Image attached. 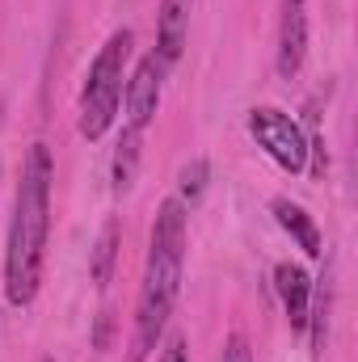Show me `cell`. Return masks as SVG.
<instances>
[{"label":"cell","instance_id":"3","mask_svg":"<svg viewBox=\"0 0 358 362\" xmlns=\"http://www.w3.org/2000/svg\"><path fill=\"white\" fill-rule=\"evenodd\" d=\"M131 30H114L101 51L93 55L89 76H85V89H81V135L85 139H101L114 118H118V105H122V89H127V59H131Z\"/></svg>","mask_w":358,"mask_h":362},{"label":"cell","instance_id":"12","mask_svg":"<svg viewBox=\"0 0 358 362\" xmlns=\"http://www.w3.org/2000/svg\"><path fill=\"white\" fill-rule=\"evenodd\" d=\"M114 257H118V223H105L101 236H97V249H93V282L97 286H110L114 278Z\"/></svg>","mask_w":358,"mask_h":362},{"label":"cell","instance_id":"15","mask_svg":"<svg viewBox=\"0 0 358 362\" xmlns=\"http://www.w3.org/2000/svg\"><path fill=\"white\" fill-rule=\"evenodd\" d=\"M161 362H185V337H169L161 350Z\"/></svg>","mask_w":358,"mask_h":362},{"label":"cell","instance_id":"2","mask_svg":"<svg viewBox=\"0 0 358 362\" xmlns=\"http://www.w3.org/2000/svg\"><path fill=\"white\" fill-rule=\"evenodd\" d=\"M181 266H185V206L178 198H165L152 219L148 236V262L135 295V337H131V362H148L161 346L165 325L181 295Z\"/></svg>","mask_w":358,"mask_h":362},{"label":"cell","instance_id":"1","mask_svg":"<svg viewBox=\"0 0 358 362\" xmlns=\"http://www.w3.org/2000/svg\"><path fill=\"white\" fill-rule=\"evenodd\" d=\"M51 181H55L51 148L30 144L25 160H21L8 245H4V299L13 308H30L42 286L47 236H51Z\"/></svg>","mask_w":358,"mask_h":362},{"label":"cell","instance_id":"11","mask_svg":"<svg viewBox=\"0 0 358 362\" xmlns=\"http://www.w3.org/2000/svg\"><path fill=\"white\" fill-rule=\"evenodd\" d=\"M139 144H144V131L135 127H122V139H118V152H114V189L127 194L135 185L139 173Z\"/></svg>","mask_w":358,"mask_h":362},{"label":"cell","instance_id":"9","mask_svg":"<svg viewBox=\"0 0 358 362\" xmlns=\"http://www.w3.org/2000/svg\"><path fill=\"white\" fill-rule=\"evenodd\" d=\"M270 211H274V219L282 223V232L308 253V257H321V249H325V240H321V228L312 223V215L299 206V202H291V198H274L270 202Z\"/></svg>","mask_w":358,"mask_h":362},{"label":"cell","instance_id":"10","mask_svg":"<svg viewBox=\"0 0 358 362\" xmlns=\"http://www.w3.org/2000/svg\"><path fill=\"white\" fill-rule=\"evenodd\" d=\"M329 312H333V286H329V274H321L312 282V308H308V333H312V358L325 354V341H329Z\"/></svg>","mask_w":358,"mask_h":362},{"label":"cell","instance_id":"5","mask_svg":"<svg viewBox=\"0 0 358 362\" xmlns=\"http://www.w3.org/2000/svg\"><path fill=\"white\" fill-rule=\"evenodd\" d=\"M161 81H165V68L156 64V55H144V59L135 64V72L127 76V89H122L127 127L148 131V122L156 118V105H161Z\"/></svg>","mask_w":358,"mask_h":362},{"label":"cell","instance_id":"17","mask_svg":"<svg viewBox=\"0 0 358 362\" xmlns=\"http://www.w3.org/2000/svg\"><path fill=\"white\" fill-rule=\"evenodd\" d=\"M0 169H4V165H0Z\"/></svg>","mask_w":358,"mask_h":362},{"label":"cell","instance_id":"7","mask_svg":"<svg viewBox=\"0 0 358 362\" xmlns=\"http://www.w3.org/2000/svg\"><path fill=\"white\" fill-rule=\"evenodd\" d=\"M274 291L282 299V312L291 329H308V308H312V278L299 262H278L274 266Z\"/></svg>","mask_w":358,"mask_h":362},{"label":"cell","instance_id":"16","mask_svg":"<svg viewBox=\"0 0 358 362\" xmlns=\"http://www.w3.org/2000/svg\"><path fill=\"white\" fill-rule=\"evenodd\" d=\"M105 341H110V316L97 320V350H105Z\"/></svg>","mask_w":358,"mask_h":362},{"label":"cell","instance_id":"8","mask_svg":"<svg viewBox=\"0 0 358 362\" xmlns=\"http://www.w3.org/2000/svg\"><path fill=\"white\" fill-rule=\"evenodd\" d=\"M190 4L194 0H161V21H156V64L169 72L181 59L185 34H190Z\"/></svg>","mask_w":358,"mask_h":362},{"label":"cell","instance_id":"13","mask_svg":"<svg viewBox=\"0 0 358 362\" xmlns=\"http://www.w3.org/2000/svg\"><path fill=\"white\" fill-rule=\"evenodd\" d=\"M207 177H211V165H207L202 156H194V160L181 169V181H178V185H181V198H178V202L185 206V211L202 202V194H207Z\"/></svg>","mask_w":358,"mask_h":362},{"label":"cell","instance_id":"6","mask_svg":"<svg viewBox=\"0 0 358 362\" xmlns=\"http://www.w3.org/2000/svg\"><path fill=\"white\" fill-rule=\"evenodd\" d=\"M308 59V0H282L278 17V76L295 81Z\"/></svg>","mask_w":358,"mask_h":362},{"label":"cell","instance_id":"14","mask_svg":"<svg viewBox=\"0 0 358 362\" xmlns=\"http://www.w3.org/2000/svg\"><path fill=\"white\" fill-rule=\"evenodd\" d=\"M219 362H253V350H249V337L245 333H232L219 350Z\"/></svg>","mask_w":358,"mask_h":362},{"label":"cell","instance_id":"4","mask_svg":"<svg viewBox=\"0 0 358 362\" xmlns=\"http://www.w3.org/2000/svg\"><path fill=\"white\" fill-rule=\"evenodd\" d=\"M249 135L258 139V148L266 152L270 160L287 173H304L308 169V135L304 127L282 114L278 105H258L249 110Z\"/></svg>","mask_w":358,"mask_h":362}]
</instances>
